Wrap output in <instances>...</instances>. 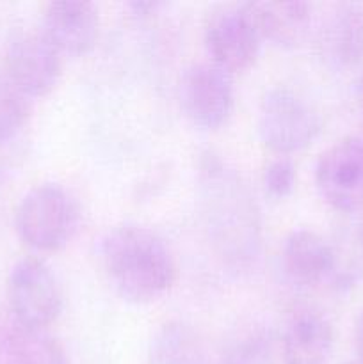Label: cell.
Instances as JSON below:
<instances>
[{
	"label": "cell",
	"mask_w": 363,
	"mask_h": 364,
	"mask_svg": "<svg viewBox=\"0 0 363 364\" xmlns=\"http://www.w3.org/2000/svg\"><path fill=\"white\" fill-rule=\"evenodd\" d=\"M223 364H280L276 340L267 329H253L231 341Z\"/></svg>",
	"instance_id": "obj_18"
},
{
	"label": "cell",
	"mask_w": 363,
	"mask_h": 364,
	"mask_svg": "<svg viewBox=\"0 0 363 364\" xmlns=\"http://www.w3.org/2000/svg\"><path fill=\"white\" fill-rule=\"evenodd\" d=\"M281 263L292 283L313 287L333 276V247L315 231L295 230L285 240Z\"/></svg>",
	"instance_id": "obj_13"
},
{
	"label": "cell",
	"mask_w": 363,
	"mask_h": 364,
	"mask_svg": "<svg viewBox=\"0 0 363 364\" xmlns=\"http://www.w3.org/2000/svg\"><path fill=\"white\" fill-rule=\"evenodd\" d=\"M4 75L32 102L57 87L63 75V57L41 32H18L7 43Z\"/></svg>",
	"instance_id": "obj_6"
},
{
	"label": "cell",
	"mask_w": 363,
	"mask_h": 364,
	"mask_svg": "<svg viewBox=\"0 0 363 364\" xmlns=\"http://www.w3.org/2000/svg\"><path fill=\"white\" fill-rule=\"evenodd\" d=\"M322 59L335 70H349L363 59V4H335L319 28Z\"/></svg>",
	"instance_id": "obj_11"
},
{
	"label": "cell",
	"mask_w": 363,
	"mask_h": 364,
	"mask_svg": "<svg viewBox=\"0 0 363 364\" xmlns=\"http://www.w3.org/2000/svg\"><path fill=\"white\" fill-rule=\"evenodd\" d=\"M178 98L194 127L216 130L226 123L233 109L231 75L212 63L191 64L178 82Z\"/></svg>",
	"instance_id": "obj_8"
},
{
	"label": "cell",
	"mask_w": 363,
	"mask_h": 364,
	"mask_svg": "<svg viewBox=\"0 0 363 364\" xmlns=\"http://www.w3.org/2000/svg\"><path fill=\"white\" fill-rule=\"evenodd\" d=\"M315 185L333 210L354 213L363 206V137L351 135L331 144L319 156Z\"/></svg>",
	"instance_id": "obj_7"
},
{
	"label": "cell",
	"mask_w": 363,
	"mask_h": 364,
	"mask_svg": "<svg viewBox=\"0 0 363 364\" xmlns=\"http://www.w3.org/2000/svg\"><path fill=\"white\" fill-rule=\"evenodd\" d=\"M333 352V327L317 311H298L281 336L283 364H327Z\"/></svg>",
	"instance_id": "obj_12"
},
{
	"label": "cell",
	"mask_w": 363,
	"mask_h": 364,
	"mask_svg": "<svg viewBox=\"0 0 363 364\" xmlns=\"http://www.w3.org/2000/svg\"><path fill=\"white\" fill-rule=\"evenodd\" d=\"M331 247L335 255L333 277L344 284L363 279V228L352 226L340 238V244H331Z\"/></svg>",
	"instance_id": "obj_19"
},
{
	"label": "cell",
	"mask_w": 363,
	"mask_h": 364,
	"mask_svg": "<svg viewBox=\"0 0 363 364\" xmlns=\"http://www.w3.org/2000/svg\"><path fill=\"white\" fill-rule=\"evenodd\" d=\"M205 46L212 64L231 75L256 63L262 38L242 4L221 6L206 18Z\"/></svg>",
	"instance_id": "obj_9"
},
{
	"label": "cell",
	"mask_w": 363,
	"mask_h": 364,
	"mask_svg": "<svg viewBox=\"0 0 363 364\" xmlns=\"http://www.w3.org/2000/svg\"><path fill=\"white\" fill-rule=\"evenodd\" d=\"M2 334V364H70L63 345L46 331L14 323Z\"/></svg>",
	"instance_id": "obj_15"
},
{
	"label": "cell",
	"mask_w": 363,
	"mask_h": 364,
	"mask_svg": "<svg viewBox=\"0 0 363 364\" xmlns=\"http://www.w3.org/2000/svg\"><path fill=\"white\" fill-rule=\"evenodd\" d=\"M146 364H205V352L191 327L169 322L152 340Z\"/></svg>",
	"instance_id": "obj_16"
},
{
	"label": "cell",
	"mask_w": 363,
	"mask_h": 364,
	"mask_svg": "<svg viewBox=\"0 0 363 364\" xmlns=\"http://www.w3.org/2000/svg\"><path fill=\"white\" fill-rule=\"evenodd\" d=\"M198 199L206 237L221 262L235 270L251 267L262 247V223L241 174L216 155H205L198 171Z\"/></svg>",
	"instance_id": "obj_1"
},
{
	"label": "cell",
	"mask_w": 363,
	"mask_h": 364,
	"mask_svg": "<svg viewBox=\"0 0 363 364\" xmlns=\"http://www.w3.org/2000/svg\"><path fill=\"white\" fill-rule=\"evenodd\" d=\"M0 364H2V334H0Z\"/></svg>",
	"instance_id": "obj_23"
},
{
	"label": "cell",
	"mask_w": 363,
	"mask_h": 364,
	"mask_svg": "<svg viewBox=\"0 0 363 364\" xmlns=\"http://www.w3.org/2000/svg\"><path fill=\"white\" fill-rule=\"evenodd\" d=\"M251 18L262 41H270L281 48L299 45L312 21V6L301 0L288 2H246L242 4Z\"/></svg>",
	"instance_id": "obj_14"
},
{
	"label": "cell",
	"mask_w": 363,
	"mask_h": 364,
	"mask_svg": "<svg viewBox=\"0 0 363 364\" xmlns=\"http://www.w3.org/2000/svg\"><path fill=\"white\" fill-rule=\"evenodd\" d=\"M295 166L288 156H278L270 160L267 167L263 169L262 183L265 188V194L270 199H285L294 192L295 188Z\"/></svg>",
	"instance_id": "obj_20"
},
{
	"label": "cell",
	"mask_w": 363,
	"mask_h": 364,
	"mask_svg": "<svg viewBox=\"0 0 363 364\" xmlns=\"http://www.w3.org/2000/svg\"><path fill=\"white\" fill-rule=\"evenodd\" d=\"M349 364H362V363H358V361H354V363H349Z\"/></svg>",
	"instance_id": "obj_24"
},
{
	"label": "cell",
	"mask_w": 363,
	"mask_h": 364,
	"mask_svg": "<svg viewBox=\"0 0 363 364\" xmlns=\"http://www.w3.org/2000/svg\"><path fill=\"white\" fill-rule=\"evenodd\" d=\"M107 279L128 302L148 304L164 297L177 281V263L166 242L135 224L116 226L100 244Z\"/></svg>",
	"instance_id": "obj_2"
},
{
	"label": "cell",
	"mask_w": 363,
	"mask_h": 364,
	"mask_svg": "<svg viewBox=\"0 0 363 364\" xmlns=\"http://www.w3.org/2000/svg\"><path fill=\"white\" fill-rule=\"evenodd\" d=\"M32 112V102L0 73V148L20 135Z\"/></svg>",
	"instance_id": "obj_17"
},
{
	"label": "cell",
	"mask_w": 363,
	"mask_h": 364,
	"mask_svg": "<svg viewBox=\"0 0 363 364\" xmlns=\"http://www.w3.org/2000/svg\"><path fill=\"white\" fill-rule=\"evenodd\" d=\"M77 208L73 199L57 183H41L21 196L14 212V230L27 247L56 252L73 237Z\"/></svg>",
	"instance_id": "obj_3"
},
{
	"label": "cell",
	"mask_w": 363,
	"mask_h": 364,
	"mask_svg": "<svg viewBox=\"0 0 363 364\" xmlns=\"http://www.w3.org/2000/svg\"><path fill=\"white\" fill-rule=\"evenodd\" d=\"M320 132L317 110L287 87L265 92L258 109V134L263 144L280 156L308 148Z\"/></svg>",
	"instance_id": "obj_5"
},
{
	"label": "cell",
	"mask_w": 363,
	"mask_h": 364,
	"mask_svg": "<svg viewBox=\"0 0 363 364\" xmlns=\"http://www.w3.org/2000/svg\"><path fill=\"white\" fill-rule=\"evenodd\" d=\"M41 32L60 57H82L96 46L100 13L93 2L63 0L45 6Z\"/></svg>",
	"instance_id": "obj_10"
},
{
	"label": "cell",
	"mask_w": 363,
	"mask_h": 364,
	"mask_svg": "<svg viewBox=\"0 0 363 364\" xmlns=\"http://www.w3.org/2000/svg\"><path fill=\"white\" fill-rule=\"evenodd\" d=\"M7 301L14 323L46 331L64 308L63 287L56 272L36 256L18 259L7 279Z\"/></svg>",
	"instance_id": "obj_4"
},
{
	"label": "cell",
	"mask_w": 363,
	"mask_h": 364,
	"mask_svg": "<svg viewBox=\"0 0 363 364\" xmlns=\"http://www.w3.org/2000/svg\"><path fill=\"white\" fill-rule=\"evenodd\" d=\"M354 96H356V102H358V107L363 110V73L359 75L358 80H356Z\"/></svg>",
	"instance_id": "obj_22"
},
{
	"label": "cell",
	"mask_w": 363,
	"mask_h": 364,
	"mask_svg": "<svg viewBox=\"0 0 363 364\" xmlns=\"http://www.w3.org/2000/svg\"><path fill=\"white\" fill-rule=\"evenodd\" d=\"M354 347H356V355H358V363L363 364V311L359 313V316L356 318Z\"/></svg>",
	"instance_id": "obj_21"
}]
</instances>
